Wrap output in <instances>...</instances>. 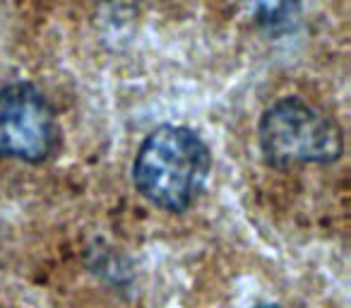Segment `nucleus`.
Returning a JSON list of instances; mask_svg holds the SVG:
<instances>
[{
  "label": "nucleus",
  "mask_w": 351,
  "mask_h": 308,
  "mask_svg": "<svg viewBox=\"0 0 351 308\" xmlns=\"http://www.w3.org/2000/svg\"><path fill=\"white\" fill-rule=\"evenodd\" d=\"M210 150L193 130L161 126L135 157V188L154 207L183 212L195 202L210 174Z\"/></svg>",
  "instance_id": "nucleus-1"
},
{
  "label": "nucleus",
  "mask_w": 351,
  "mask_h": 308,
  "mask_svg": "<svg viewBox=\"0 0 351 308\" xmlns=\"http://www.w3.org/2000/svg\"><path fill=\"white\" fill-rule=\"evenodd\" d=\"M258 142L272 167L332 164L344 150L339 126L298 97L279 99L263 113Z\"/></svg>",
  "instance_id": "nucleus-2"
},
{
  "label": "nucleus",
  "mask_w": 351,
  "mask_h": 308,
  "mask_svg": "<svg viewBox=\"0 0 351 308\" xmlns=\"http://www.w3.org/2000/svg\"><path fill=\"white\" fill-rule=\"evenodd\" d=\"M58 128L51 104L34 84L0 89V157L39 164L51 157Z\"/></svg>",
  "instance_id": "nucleus-3"
},
{
  "label": "nucleus",
  "mask_w": 351,
  "mask_h": 308,
  "mask_svg": "<svg viewBox=\"0 0 351 308\" xmlns=\"http://www.w3.org/2000/svg\"><path fill=\"white\" fill-rule=\"evenodd\" d=\"M301 0H245L250 17L265 29H282L296 17Z\"/></svg>",
  "instance_id": "nucleus-4"
},
{
  "label": "nucleus",
  "mask_w": 351,
  "mask_h": 308,
  "mask_svg": "<svg viewBox=\"0 0 351 308\" xmlns=\"http://www.w3.org/2000/svg\"><path fill=\"white\" fill-rule=\"evenodd\" d=\"M258 308H277V306H258Z\"/></svg>",
  "instance_id": "nucleus-5"
}]
</instances>
